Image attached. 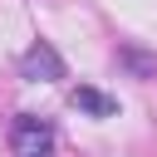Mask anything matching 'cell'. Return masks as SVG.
Here are the masks:
<instances>
[{
  "mask_svg": "<svg viewBox=\"0 0 157 157\" xmlns=\"http://www.w3.org/2000/svg\"><path fill=\"white\" fill-rule=\"evenodd\" d=\"M10 147H15V157H54V128L34 113H20L10 128Z\"/></svg>",
  "mask_w": 157,
  "mask_h": 157,
  "instance_id": "obj_1",
  "label": "cell"
},
{
  "mask_svg": "<svg viewBox=\"0 0 157 157\" xmlns=\"http://www.w3.org/2000/svg\"><path fill=\"white\" fill-rule=\"evenodd\" d=\"M20 78H29V83H54V78H64L59 49H54L49 39H34V44L20 54Z\"/></svg>",
  "mask_w": 157,
  "mask_h": 157,
  "instance_id": "obj_2",
  "label": "cell"
},
{
  "mask_svg": "<svg viewBox=\"0 0 157 157\" xmlns=\"http://www.w3.org/2000/svg\"><path fill=\"white\" fill-rule=\"evenodd\" d=\"M74 108H78V113H88V118H113V113H118V98H113V93H103V88L78 83V88H74Z\"/></svg>",
  "mask_w": 157,
  "mask_h": 157,
  "instance_id": "obj_3",
  "label": "cell"
},
{
  "mask_svg": "<svg viewBox=\"0 0 157 157\" xmlns=\"http://www.w3.org/2000/svg\"><path fill=\"white\" fill-rule=\"evenodd\" d=\"M118 64H123L132 78H152V74H157V59H152V54H142V49H132V44H123V49H118Z\"/></svg>",
  "mask_w": 157,
  "mask_h": 157,
  "instance_id": "obj_4",
  "label": "cell"
}]
</instances>
